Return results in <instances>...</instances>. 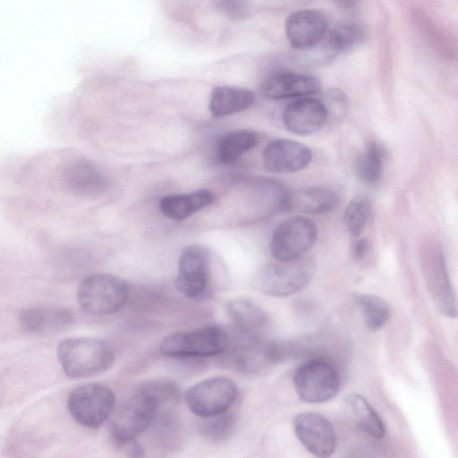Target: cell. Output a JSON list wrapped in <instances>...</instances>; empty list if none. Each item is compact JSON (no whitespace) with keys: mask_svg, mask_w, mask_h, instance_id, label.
<instances>
[{"mask_svg":"<svg viewBox=\"0 0 458 458\" xmlns=\"http://www.w3.org/2000/svg\"><path fill=\"white\" fill-rule=\"evenodd\" d=\"M57 357L67 377L85 378L107 370L114 362V352L101 339L78 336L63 339L57 347Z\"/></svg>","mask_w":458,"mask_h":458,"instance_id":"obj_1","label":"cell"},{"mask_svg":"<svg viewBox=\"0 0 458 458\" xmlns=\"http://www.w3.org/2000/svg\"><path fill=\"white\" fill-rule=\"evenodd\" d=\"M313 257H301L262 266L252 279L253 288L271 297H287L304 289L316 273Z\"/></svg>","mask_w":458,"mask_h":458,"instance_id":"obj_2","label":"cell"},{"mask_svg":"<svg viewBox=\"0 0 458 458\" xmlns=\"http://www.w3.org/2000/svg\"><path fill=\"white\" fill-rule=\"evenodd\" d=\"M229 344L230 335L225 329L208 325L169 335L162 341L160 351L178 359L207 358L224 354Z\"/></svg>","mask_w":458,"mask_h":458,"instance_id":"obj_3","label":"cell"},{"mask_svg":"<svg viewBox=\"0 0 458 458\" xmlns=\"http://www.w3.org/2000/svg\"><path fill=\"white\" fill-rule=\"evenodd\" d=\"M128 295V284L119 276L106 273L87 276L77 290L81 307L97 316L118 311L126 303Z\"/></svg>","mask_w":458,"mask_h":458,"instance_id":"obj_4","label":"cell"},{"mask_svg":"<svg viewBox=\"0 0 458 458\" xmlns=\"http://www.w3.org/2000/svg\"><path fill=\"white\" fill-rule=\"evenodd\" d=\"M159 405L146 394L135 393L114 407L109 417L112 440H131L148 429L155 421Z\"/></svg>","mask_w":458,"mask_h":458,"instance_id":"obj_5","label":"cell"},{"mask_svg":"<svg viewBox=\"0 0 458 458\" xmlns=\"http://www.w3.org/2000/svg\"><path fill=\"white\" fill-rule=\"evenodd\" d=\"M293 386L299 398L308 403H321L334 398L340 388L335 368L320 357L301 364L293 373Z\"/></svg>","mask_w":458,"mask_h":458,"instance_id":"obj_6","label":"cell"},{"mask_svg":"<svg viewBox=\"0 0 458 458\" xmlns=\"http://www.w3.org/2000/svg\"><path fill=\"white\" fill-rule=\"evenodd\" d=\"M67 407L75 421L84 427L96 428L111 416L115 407V395L104 384L87 383L70 393Z\"/></svg>","mask_w":458,"mask_h":458,"instance_id":"obj_7","label":"cell"},{"mask_svg":"<svg viewBox=\"0 0 458 458\" xmlns=\"http://www.w3.org/2000/svg\"><path fill=\"white\" fill-rule=\"evenodd\" d=\"M237 397V385L223 376L202 380L191 386L184 394L189 409L200 418L229 411Z\"/></svg>","mask_w":458,"mask_h":458,"instance_id":"obj_8","label":"cell"},{"mask_svg":"<svg viewBox=\"0 0 458 458\" xmlns=\"http://www.w3.org/2000/svg\"><path fill=\"white\" fill-rule=\"evenodd\" d=\"M318 236L316 224L308 217L296 216L282 222L274 231L269 249L276 260L297 259L313 246Z\"/></svg>","mask_w":458,"mask_h":458,"instance_id":"obj_9","label":"cell"},{"mask_svg":"<svg viewBox=\"0 0 458 458\" xmlns=\"http://www.w3.org/2000/svg\"><path fill=\"white\" fill-rule=\"evenodd\" d=\"M422 263L429 292L437 309L448 318H457L458 302L440 246L431 242L425 246L422 251Z\"/></svg>","mask_w":458,"mask_h":458,"instance_id":"obj_10","label":"cell"},{"mask_svg":"<svg viewBox=\"0 0 458 458\" xmlns=\"http://www.w3.org/2000/svg\"><path fill=\"white\" fill-rule=\"evenodd\" d=\"M210 284V252L201 245L185 247L181 252L175 287L189 299L203 296Z\"/></svg>","mask_w":458,"mask_h":458,"instance_id":"obj_11","label":"cell"},{"mask_svg":"<svg viewBox=\"0 0 458 458\" xmlns=\"http://www.w3.org/2000/svg\"><path fill=\"white\" fill-rule=\"evenodd\" d=\"M293 429L301 445L314 456H331L336 447V435L330 421L316 412H301L293 418Z\"/></svg>","mask_w":458,"mask_h":458,"instance_id":"obj_12","label":"cell"},{"mask_svg":"<svg viewBox=\"0 0 458 458\" xmlns=\"http://www.w3.org/2000/svg\"><path fill=\"white\" fill-rule=\"evenodd\" d=\"M285 34L292 47L307 50L318 46L327 34V20L315 9L292 13L285 21Z\"/></svg>","mask_w":458,"mask_h":458,"instance_id":"obj_13","label":"cell"},{"mask_svg":"<svg viewBox=\"0 0 458 458\" xmlns=\"http://www.w3.org/2000/svg\"><path fill=\"white\" fill-rule=\"evenodd\" d=\"M262 158L267 170L277 174H290L305 168L312 159V153L302 143L277 139L266 146Z\"/></svg>","mask_w":458,"mask_h":458,"instance_id":"obj_14","label":"cell"},{"mask_svg":"<svg viewBox=\"0 0 458 458\" xmlns=\"http://www.w3.org/2000/svg\"><path fill=\"white\" fill-rule=\"evenodd\" d=\"M283 122L292 133L306 136L317 132L326 125L327 114L320 99L303 97L285 106Z\"/></svg>","mask_w":458,"mask_h":458,"instance_id":"obj_15","label":"cell"},{"mask_svg":"<svg viewBox=\"0 0 458 458\" xmlns=\"http://www.w3.org/2000/svg\"><path fill=\"white\" fill-rule=\"evenodd\" d=\"M74 322L73 314L61 307H30L18 318L21 329L33 335H48L69 328Z\"/></svg>","mask_w":458,"mask_h":458,"instance_id":"obj_16","label":"cell"},{"mask_svg":"<svg viewBox=\"0 0 458 458\" xmlns=\"http://www.w3.org/2000/svg\"><path fill=\"white\" fill-rule=\"evenodd\" d=\"M320 89L321 84L317 78L294 72H277L262 84L263 95L271 99L309 97Z\"/></svg>","mask_w":458,"mask_h":458,"instance_id":"obj_17","label":"cell"},{"mask_svg":"<svg viewBox=\"0 0 458 458\" xmlns=\"http://www.w3.org/2000/svg\"><path fill=\"white\" fill-rule=\"evenodd\" d=\"M226 312L239 333L264 339L269 328V317L258 303L248 298L233 299L227 302Z\"/></svg>","mask_w":458,"mask_h":458,"instance_id":"obj_18","label":"cell"},{"mask_svg":"<svg viewBox=\"0 0 458 458\" xmlns=\"http://www.w3.org/2000/svg\"><path fill=\"white\" fill-rule=\"evenodd\" d=\"M338 202L336 193L325 187H304L289 192L282 199L284 209L305 214H322L332 210Z\"/></svg>","mask_w":458,"mask_h":458,"instance_id":"obj_19","label":"cell"},{"mask_svg":"<svg viewBox=\"0 0 458 458\" xmlns=\"http://www.w3.org/2000/svg\"><path fill=\"white\" fill-rule=\"evenodd\" d=\"M344 411L347 420L360 431L374 439L384 437L386 427L377 411L365 397L351 394L344 400Z\"/></svg>","mask_w":458,"mask_h":458,"instance_id":"obj_20","label":"cell"},{"mask_svg":"<svg viewBox=\"0 0 458 458\" xmlns=\"http://www.w3.org/2000/svg\"><path fill=\"white\" fill-rule=\"evenodd\" d=\"M213 194L205 189L187 194H173L162 198L161 212L174 220L185 219L213 202Z\"/></svg>","mask_w":458,"mask_h":458,"instance_id":"obj_21","label":"cell"},{"mask_svg":"<svg viewBox=\"0 0 458 458\" xmlns=\"http://www.w3.org/2000/svg\"><path fill=\"white\" fill-rule=\"evenodd\" d=\"M254 101V94L247 89L216 87L210 95L209 110L212 116L224 117L248 109Z\"/></svg>","mask_w":458,"mask_h":458,"instance_id":"obj_22","label":"cell"},{"mask_svg":"<svg viewBox=\"0 0 458 458\" xmlns=\"http://www.w3.org/2000/svg\"><path fill=\"white\" fill-rule=\"evenodd\" d=\"M325 38L326 55L327 57H335L360 46L366 38V32L356 22H343L332 29Z\"/></svg>","mask_w":458,"mask_h":458,"instance_id":"obj_23","label":"cell"},{"mask_svg":"<svg viewBox=\"0 0 458 458\" xmlns=\"http://www.w3.org/2000/svg\"><path fill=\"white\" fill-rule=\"evenodd\" d=\"M66 178L74 191L86 196L98 195L106 187L104 175L86 160L72 164L67 170Z\"/></svg>","mask_w":458,"mask_h":458,"instance_id":"obj_24","label":"cell"},{"mask_svg":"<svg viewBox=\"0 0 458 458\" xmlns=\"http://www.w3.org/2000/svg\"><path fill=\"white\" fill-rule=\"evenodd\" d=\"M258 141L257 133L251 130L242 129L229 131L218 140L217 157L223 164H232L245 152L253 148Z\"/></svg>","mask_w":458,"mask_h":458,"instance_id":"obj_25","label":"cell"},{"mask_svg":"<svg viewBox=\"0 0 458 458\" xmlns=\"http://www.w3.org/2000/svg\"><path fill=\"white\" fill-rule=\"evenodd\" d=\"M356 301L369 330L377 331L387 323L390 310L384 300L373 294H358Z\"/></svg>","mask_w":458,"mask_h":458,"instance_id":"obj_26","label":"cell"},{"mask_svg":"<svg viewBox=\"0 0 458 458\" xmlns=\"http://www.w3.org/2000/svg\"><path fill=\"white\" fill-rule=\"evenodd\" d=\"M234 426V415L226 411L220 414L201 418L199 430L206 439L212 442H221L232 435Z\"/></svg>","mask_w":458,"mask_h":458,"instance_id":"obj_27","label":"cell"},{"mask_svg":"<svg viewBox=\"0 0 458 458\" xmlns=\"http://www.w3.org/2000/svg\"><path fill=\"white\" fill-rule=\"evenodd\" d=\"M370 214L369 199L362 195L354 197L344 210V220L349 233L359 236L363 231Z\"/></svg>","mask_w":458,"mask_h":458,"instance_id":"obj_28","label":"cell"},{"mask_svg":"<svg viewBox=\"0 0 458 458\" xmlns=\"http://www.w3.org/2000/svg\"><path fill=\"white\" fill-rule=\"evenodd\" d=\"M382 160L381 148L374 142L369 143L357 162L356 169L359 177L369 183L377 182L382 173Z\"/></svg>","mask_w":458,"mask_h":458,"instance_id":"obj_29","label":"cell"},{"mask_svg":"<svg viewBox=\"0 0 458 458\" xmlns=\"http://www.w3.org/2000/svg\"><path fill=\"white\" fill-rule=\"evenodd\" d=\"M135 390L150 396L159 407L165 403L177 401L180 396L178 385L169 379H151L143 381Z\"/></svg>","mask_w":458,"mask_h":458,"instance_id":"obj_30","label":"cell"},{"mask_svg":"<svg viewBox=\"0 0 458 458\" xmlns=\"http://www.w3.org/2000/svg\"><path fill=\"white\" fill-rule=\"evenodd\" d=\"M327 114V123H338L348 112V99L339 89H330L320 99Z\"/></svg>","mask_w":458,"mask_h":458,"instance_id":"obj_31","label":"cell"},{"mask_svg":"<svg viewBox=\"0 0 458 458\" xmlns=\"http://www.w3.org/2000/svg\"><path fill=\"white\" fill-rule=\"evenodd\" d=\"M216 8L231 21H242L250 13V0H212Z\"/></svg>","mask_w":458,"mask_h":458,"instance_id":"obj_32","label":"cell"},{"mask_svg":"<svg viewBox=\"0 0 458 458\" xmlns=\"http://www.w3.org/2000/svg\"><path fill=\"white\" fill-rule=\"evenodd\" d=\"M112 444L117 451L131 457H142L144 456L143 447L136 441L131 440H112Z\"/></svg>","mask_w":458,"mask_h":458,"instance_id":"obj_33","label":"cell"},{"mask_svg":"<svg viewBox=\"0 0 458 458\" xmlns=\"http://www.w3.org/2000/svg\"><path fill=\"white\" fill-rule=\"evenodd\" d=\"M336 6L344 13H353L359 7V0H333Z\"/></svg>","mask_w":458,"mask_h":458,"instance_id":"obj_34","label":"cell"},{"mask_svg":"<svg viewBox=\"0 0 458 458\" xmlns=\"http://www.w3.org/2000/svg\"><path fill=\"white\" fill-rule=\"evenodd\" d=\"M368 250V242L365 239L356 240L352 247V253L355 259H362Z\"/></svg>","mask_w":458,"mask_h":458,"instance_id":"obj_35","label":"cell"}]
</instances>
